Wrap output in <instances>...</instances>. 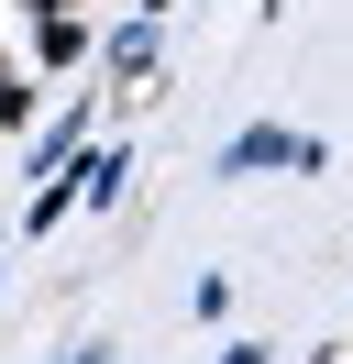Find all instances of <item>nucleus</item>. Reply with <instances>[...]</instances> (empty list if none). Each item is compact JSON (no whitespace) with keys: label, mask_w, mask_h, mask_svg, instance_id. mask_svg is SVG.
Segmentation results:
<instances>
[{"label":"nucleus","mask_w":353,"mask_h":364,"mask_svg":"<svg viewBox=\"0 0 353 364\" xmlns=\"http://www.w3.org/2000/svg\"><path fill=\"white\" fill-rule=\"evenodd\" d=\"M66 364H110V342H78V353H66Z\"/></svg>","instance_id":"nucleus-9"},{"label":"nucleus","mask_w":353,"mask_h":364,"mask_svg":"<svg viewBox=\"0 0 353 364\" xmlns=\"http://www.w3.org/2000/svg\"><path fill=\"white\" fill-rule=\"evenodd\" d=\"M22 11H78V0H22Z\"/></svg>","instance_id":"nucleus-11"},{"label":"nucleus","mask_w":353,"mask_h":364,"mask_svg":"<svg viewBox=\"0 0 353 364\" xmlns=\"http://www.w3.org/2000/svg\"><path fill=\"white\" fill-rule=\"evenodd\" d=\"M88 122H100V100H66V111L44 122V133H33V177H66V166L88 155Z\"/></svg>","instance_id":"nucleus-3"},{"label":"nucleus","mask_w":353,"mask_h":364,"mask_svg":"<svg viewBox=\"0 0 353 364\" xmlns=\"http://www.w3.org/2000/svg\"><path fill=\"white\" fill-rule=\"evenodd\" d=\"M0 265H11V254H0Z\"/></svg>","instance_id":"nucleus-12"},{"label":"nucleus","mask_w":353,"mask_h":364,"mask_svg":"<svg viewBox=\"0 0 353 364\" xmlns=\"http://www.w3.org/2000/svg\"><path fill=\"white\" fill-rule=\"evenodd\" d=\"M132 11H144V23H166V11H176V0H132Z\"/></svg>","instance_id":"nucleus-10"},{"label":"nucleus","mask_w":353,"mask_h":364,"mask_svg":"<svg viewBox=\"0 0 353 364\" xmlns=\"http://www.w3.org/2000/svg\"><path fill=\"white\" fill-rule=\"evenodd\" d=\"M210 364H276V342H221Z\"/></svg>","instance_id":"nucleus-8"},{"label":"nucleus","mask_w":353,"mask_h":364,"mask_svg":"<svg viewBox=\"0 0 353 364\" xmlns=\"http://www.w3.org/2000/svg\"><path fill=\"white\" fill-rule=\"evenodd\" d=\"M154 45H166V23H144V11H132L122 33H110L100 45V67H110V89H132V77H154Z\"/></svg>","instance_id":"nucleus-5"},{"label":"nucleus","mask_w":353,"mask_h":364,"mask_svg":"<svg viewBox=\"0 0 353 364\" xmlns=\"http://www.w3.org/2000/svg\"><path fill=\"white\" fill-rule=\"evenodd\" d=\"M88 55H100V33H88L78 11H33V67H44V77H66V67H88Z\"/></svg>","instance_id":"nucleus-2"},{"label":"nucleus","mask_w":353,"mask_h":364,"mask_svg":"<svg viewBox=\"0 0 353 364\" xmlns=\"http://www.w3.org/2000/svg\"><path fill=\"white\" fill-rule=\"evenodd\" d=\"M66 210H78V166H66V177H33V199H22V221H11V243H44Z\"/></svg>","instance_id":"nucleus-6"},{"label":"nucleus","mask_w":353,"mask_h":364,"mask_svg":"<svg viewBox=\"0 0 353 364\" xmlns=\"http://www.w3.org/2000/svg\"><path fill=\"white\" fill-rule=\"evenodd\" d=\"M265 166H298V177H320L331 144L320 133H287V122H243L232 144H221V177H265Z\"/></svg>","instance_id":"nucleus-1"},{"label":"nucleus","mask_w":353,"mask_h":364,"mask_svg":"<svg viewBox=\"0 0 353 364\" xmlns=\"http://www.w3.org/2000/svg\"><path fill=\"white\" fill-rule=\"evenodd\" d=\"M33 100H44V77H0V133H33Z\"/></svg>","instance_id":"nucleus-7"},{"label":"nucleus","mask_w":353,"mask_h":364,"mask_svg":"<svg viewBox=\"0 0 353 364\" xmlns=\"http://www.w3.org/2000/svg\"><path fill=\"white\" fill-rule=\"evenodd\" d=\"M122 188H132V144H88L78 155V210H122Z\"/></svg>","instance_id":"nucleus-4"}]
</instances>
